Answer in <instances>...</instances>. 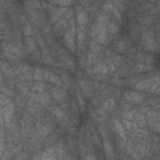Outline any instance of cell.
<instances>
[{
	"label": "cell",
	"instance_id": "obj_1",
	"mask_svg": "<svg viewBox=\"0 0 160 160\" xmlns=\"http://www.w3.org/2000/svg\"><path fill=\"white\" fill-rule=\"evenodd\" d=\"M120 28L119 22L100 9L90 24V39L104 46H110L120 36Z\"/></svg>",
	"mask_w": 160,
	"mask_h": 160
},
{
	"label": "cell",
	"instance_id": "obj_2",
	"mask_svg": "<svg viewBox=\"0 0 160 160\" xmlns=\"http://www.w3.org/2000/svg\"><path fill=\"white\" fill-rule=\"evenodd\" d=\"M22 9H24V12H25L26 18L29 19V21L38 30H40L44 25L50 22L48 14L44 10L42 2L40 0H25L22 4Z\"/></svg>",
	"mask_w": 160,
	"mask_h": 160
},
{
	"label": "cell",
	"instance_id": "obj_3",
	"mask_svg": "<svg viewBox=\"0 0 160 160\" xmlns=\"http://www.w3.org/2000/svg\"><path fill=\"white\" fill-rule=\"evenodd\" d=\"M134 88L142 92L160 96V70H151L145 75L141 74L140 80Z\"/></svg>",
	"mask_w": 160,
	"mask_h": 160
},
{
	"label": "cell",
	"instance_id": "obj_4",
	"mask_svg": "<svg viewBox=\"0 0 160 160\" xmlns=\"http://www.w3.org/2000/svg\"><path fill=\"white\" fill-rule=\"evenodd\" d=\"M51 54L54 55V58L56 59V61L59 62V65L61 68H65L68 69L69 71L71 72H75L76 71V62H75V59L71 56L70 51L68 49H64L61 46V44L59 41H52L51 44L48 45Z\"/></svg>",
	"mask_w": 160,
	"mask_h": 160
},
{
	"label": "cell",
	"instance_id": "obj_5",
	"mask_svg": "<svg viewBox=\"0 0 160 160\" xmlns=\"http://www.w3.org/2000/svg\"><path fill=\"white\" fill-rule=\"evenodd\" d=\"M16 116V104L12 98L1 92L0 95V125L6 128Z\"/></svg>",
	"mask_w": 160,
	"mask_h": 160
},
{
	"label": "cell",
	"instance_id": "obj_6",
	"mask_svg": "<svg viewBox=\"0 0 160 160\" xmlns=\"http://www.w3.org/2000/svg\"><path fill=\"white\" fill-rule=\"evenodd\" d=\"M106 48L108 46H104V45L96 42L95 40H91V39L89 40L88 50H86V69L94 66L102 59Z\"/></svg>",
	"mask_w": 160,
	"mask_h": 160
},
{
	"label": "cell",
	"instance_id": "obj_7",
	"mask_svg": "<svg viewBox=\"0 0 160 160\" xmlns=\"http://www.w3.org/2000/svg\"><path fill=\"white\" fill-rule=\"evenodd\" d=\"M58 125H59V122L49 112H46L41 118L36 119V121H35V129H36L38 134L45 139L58 128Z\"/></svg>",
	"mask_w": 160,
	"mask_h": 160
},
{
	"label": "cell",
	"instance_id": "obj_8",
	"mask_svg": "<svg viewBox=\"0 0 160 160\" xmlns=\"http://www.w3.org/2000/svg\"><path fill=\"white\" fill-rule=\"evenodd\" d=\"M139 109L145 115L146 125L149 126V129L152 132L160 134V111H158V110H155L151 106L145 105V104H141Z\"/></svg>",
	"mask_w": 160,
	"mask_h": 160
},
{
	"label": "cell",
	"instance_id": "obj_9",
	"mask_svg": "<svg viewBox=\"0 0 160 160\" xmlns=\"http://www.w3.org/2000/svg\"><path fill=\"white\" fill-rule=\"evenodd\" d=\"M76 29H78V25H76V19L74 15L70 19L69 25L62 35V42L70 52H76Z\"/></svg>",
	"mask_w": 160,
	"mask_h": 160
},
{
	"label": "cell",
	"instance_id": "obj_10",
	"mask_svg": "<svg viewBox=\"0 0 160 160\" xmlns=\"http://www.w3.org/2000/svg\"><path fill=\"white\" fill-rule=\"evenodd\" d=\"M12 68H14V74H15V84L19 80L32 81V79H34V68L31 65L20 60L18 62H14Z\"/></svg>",
	"mask_w": 160,
	"mask_h": 160
},
{
	"label": "cell",
	"instance_id": "obj_11",
	"mask_svg": "<svg viewBox=\"0 0 160 160\" xmlns=\"http://www.w3.org/2000/svg\"><path fill=\"white\" fill-rule=\"evenodd\" d=\"M119 116L122 119H128L131 122H134L136 126L139 128H144L146 126V119L145 115L142 114V111L140 109L132 108L130 110H119Z\"/></svg>",
	"mask_w": 160,
	"mask_h": 160
},
{
	"label": "cell",
	"instance_id": "obj_12",
	"mask_svg": "<svg viewBox=\"0 0 160 160\" xmlns=\"http://www.w3.org/2000/svg\"><path fill=\"white\" fill-rule=\"evenodd\" d=\"M132 46V40L129 35H120L111 45L110 49L118 54H126L129 51V49Z\"/></svg>",
	"mask_w": 160,
	"mask_h": 160
},
{
	"label": "cell",
	"instance_id": "obj_13",
	"mask_svg": "<svg viewBox=\"0 0 160 160\" xmlns=\"http://www.w3.org/2000/svg\"><path fill=\"white\" fill-rule=\"evenodd\" d=\"M75 81H76V84H78L79 89L81 90V92L84 94V96H85V98H88V99H90V98H91V95H92V92H94V90H95V89H94L92 80H89L88 78L82 76V75H81V72H80V74L78 72V76H76Z\"/></svg>",
	"mask_w": 160,
	"mask_h": 160
},
{
	"label": "cell",
	"instance_id": "obj_14",
	"mask_svg": "<svg viewBox=\"0 0 160 160\" xmlns=\"http://www.w3.org/2000/svg\"><path fill=\"white\" fill-rule=\"evenodd\" d=\"M41 2H42V6H44V10L48 14L49 21L51 22V25H54L58 21V19L60 18V6L55 5V4H51L46 0H42Z\"/></svg>",
	"mask_w": 160,
	"mask_h": 160
},
{
	"label": "cell",
	"instance_id": "obj_15",
	"mask_svg": "<svg viewBox=\"0 0 160 160\" xmlns=\"http://www.w3.org/2000/svg\"><path fill=\"white\" fill-rule=\"evenodd\" d=\"M121 99L134 104V105H141L144 102V99H145V95H142L141 92L139 91H134V90H126L122 92L121 95Z\"/></svg>",
	"mask_w": 160,
	"mask_h": 160
},
{
	"label": "cell",
	"instance_id": "obj_16",
	"mask_svg": "<svg viewBox=\"0 0 160 160\" xmlns=\"http://www.w3.org/2000/svg\"><path fill=\"white\" fill-rule=\"evenodd\" d=\"M50 94L52 96V99L59 104L66 99H69L68 95V89H65L64 86H58V85H51L50 86Z\"/></svg>",
	"mask_w": 160,
	"mask_h": 160
},
{
	"label": "cell",
	"instance_id": "obj_17",
	"mask_svg": "<svg viewBox=\"0 0 160 160\" xmlns=\"http://www.w3.org/2000/svg\"><path fill=\"white\" fill-rule=\"evenodd\" d=\"M145 105H149L151 106L152 109L160 111V96H156V95H151V96H146L145 95V99H144V102Z\"/></svg>",
	"mask_w": 160,
	"mask_h": 160
},
{
	"label": "cell",
	"instance_id": "obj_18",
	"mask_svg": "<svg viewBox=\"0 0 160 160\" xmlns=\"http://www.w3.org/2000/svg\"><path fill=\"white\" fill-rule=\"evenodd\" d=\"M1 58L6 59V60H8L9 62H11V64L18 62L19 60H22V59H20L18 55H15L12 51H10L9 49H6V48H4V46H1Z\"/></svg>",
	"mask_w": 160,
	"mask_h": 160
},
{
	"label": "cell",
	"instance_id": "obj_19",
	"mask_svg": "<svg viewBox=\"0 0 160 160\" xmlns=\"http://www.w3.org/2000/svg\"><path fill=\"white\" fill-rule=\"evenodd\" d=\"M49 85L50 84L46 82V81H36V80H34L32 81V85H31V91L38 92V94L45 92L49 89Z\"/></svg>",
	"mask_w": 160,
	"mask_h": 160
},
{
	"label": "cell",
	"instance_id": "obj_20",
	"mask_svg": "<svg viewBox=\"0 0 160 160\" xmlns=\"http://www.w3.org/2000/svg\"><path fill=\"white\" fill-rule=\"evenodd\" d=\"M34 80H36V81H45L44 80V68H41L39 65L34 68Z\"/></svg>",
	"mask_w": 160,
	"mask_h": 160
},
{
	"label": "cell",
	"instance_id": "obj_21",
	"mask_svg": "<svg viewBox=\"0 0 160 160\" xmlns=\"http://www.w3.org/2000/svg\"><path fill=\"white\" fill-rule=\"evenodd\" d=\"M106 1H110L114 6H116L121 12H125L126 11V4H125V0H106Z\"/></svg>",
	"mask_w": 160,
	"mask_h": 160
},
{
	"label": "cell",
	"instance_id": "obj_22",
	"mask_svg": "<svg viewBox=\"0 0 160 160\" xmlns=\"http://www.w3.org/2000/svg\"><path fill=\"white\" fill-rule=\"evenodd\" d=\"M72 4H74V0H59L58 2V5L62 8H70Z\"/></svg>",
	"mask_w": 160,
	"mask_h": 160
},
{
	"label": "cell",
	"instance_id": "obj_23",
	"mask_svg": "<svg viewBox=\"0 0 160 160\" xmlns=\"http://www.w3.org/2000/svg\"><path fill=\"white\" fill-rule=\"evenodd\" d=\"M148 1H150V2H152V4H156L158 0H148Z\"/></svg>",
	"mask_w": 160,
	"mask_h": 160
},
{
	"label": "cell",
	"instance_id": "obj_24",
	"mask_svg": "<svg viewBox=\"0 0 160 160\" xmlns=\"http://www.w3.org/2000/svg\"><path fill=\"white\" fill-rule=\"evenodd\" d=\"M155 5H158V6H159V8H160V0H158V1H156V4H155Z\"/></svg>",
	"mask_w": 160,
	"mask_h": 160
},
{
	"label": "cell",
	"instance_id": "obj_25",
	"mask_svg": "<svg viewBox=\"0 0 160 160\" xmlns=\"http://www.w3.org/2000/svg\"><path fill=\"white\" fill-rule=\"evenodd\" d=\"M6 1H11V2H18V0H6Z\"/></svg>",
	"mask_w": 160,
	"mask_h": 160
}]
</instances>
